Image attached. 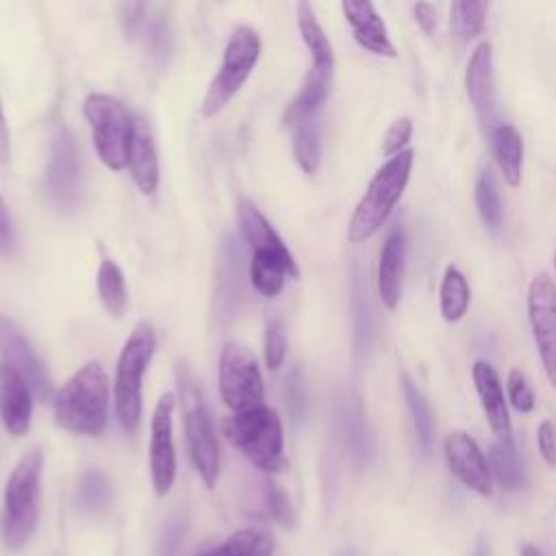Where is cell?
I'll list each match as a JSON object with an SVG mask.
<instances>
[{
  "label": "cell",
  "mask_w": 556,
  "mask_h": 556,
  "mask_svg": "<svg viewBox=\"0 0 556 556\" xmlns=\"http://www.w3.org/2000/svg\"><path fill=\"white\" fill-rule=\"evenodd\" d=\"M219 393L224 404L235 413L263 406V376L254 354L245 345H224L219 356Z\"/></svg>",
  "instance_id": "11"
},
{
  "label": "cell",
  "mask_w": 556,
  "mask_h": 556,
  "mask_svg": "<svg viewBox=\"0 0 556 556\" xmlns=\"http://www.w3.org/2000/svg\"><path fill=\"white\" fill-rule=\"evenodd\" d=\"M46 191L61 213H74L83 200V165L80 152L67 130H59L52 139L46 167Z\"/></svg>",
  "instance_id": "12"
},
{
  "label": "cell",
  "mask_w": 556,
  "mask_h": 556,
  "mask_svg": "<svg viewBox=\"0 0 556 556\" xmlns=\"http://www.w3.org/2000/svg\"><path fill=\"white\" fill-rule=\"evenodd\" d=\"M476 206H478V213H480V219L484 222V226L491 232H497L502 226L504 211H502V198H500L495 176L489 167L480 174V178L476 182Z\"/></svg>",
  "instance_id": "33"
},
{
  "label": "cell",
  "mask_w": 556,
  "mask_h": 556,
  "mask_svg": "<svg viewBox=\"0 0 556 556\" xmlns=\"http://www.w3.org/2000/svg\"><path fill=\"white\" fill-rule=\"evenodd\" d=\"M122 22L126 35L132 41H139L150 54L163 56V52L167 50V22L163 20V15L154 13V7L124 4Z\"/></svg>",
  "instance_id": "21"
},
{
  "label": "cell",
  "mask_w": 556,
  "mask_h": 556,
  "mask_svg": "<svg viewBox=\"0 0 556 556\" xmlns=\"http://www.w3.org/2000/svg\"><path fill=\"white\" fill-rule=\"evenodd\" d=\"M506 393H508V400L513 404L515 410L519 413H530L534 408V391L530 389L526 376L519 371V369H510L508 371V378H506Z\"/></svg>",
  "instance_id": "35"
},
{
  "label": "cell",
  "mask_w": 556,
  "mask_h": 556,
  "mask_svg": "<svg viewBox=\"0 0 556 556\" xmlns=\"http://www.w3.org/2000/svg\"><path fill=\"white\" fill-rule=\"evenodd\" d=\"M413 150L406 148L400 154L387 159L374 178L369 180L363 198L358 200L350 224H348V239L352 243H361L369 239L374 232L380 230V226L387 222L391 211L395 208L397 200L402 198L410 169H413Z\"/></svg>",
  "instance_id": "5"
},
{
  "label": "cell",
  "mask_w": 556,
  "mask_h": 556,
  "mask_svg": "<svg viewBox=\"0 0 556 556\" xmlns=\"http://www.w3.org/2000/svg\"><path fill=\"white\" fill-rule=\"evenodd\" d=\"M465 89L469 104L482 126V132L489 137L502 122L497 119V93L493 76V48L489 41H480L465 70Z\"/></svg>",
  "instance_id": "14"
},
{
  "label": "cell",
  "mask_w": 556,
  "mask_h": 556,
  "mask_svg": "<svg viewBox=\"0 0 556 556\" xmlns=\"http://www.w3.org/2000/svg\"><path fill=\"white\" fill-rule=\"evenodd\" d=\"M521 556H543V552H541L536 545L526 543V545L521 547Z\"/></svg>",
  "instance_id": "42"
},
{
  "label": "cell",
  "mask_w": 556,
  "mask_h": 556,
  "mask_svg": "<svg viewBox=\"0 0 556 556\" xmlns=\"http://www.w3.org/2000/svg\"><path fill=\"white\" fill-rule=\"evenodd\" d=\"M486 2H469V0H458L450 9V24L452 33L458 41H471L476 39L486 22Z\"/></svg>",
  "instance_id": "32"
},
{
  "label": "cell",
  "mask_w": 556,
  "mask_h": 556,
  "mask_svg": "<svg viewBox=\"0 0 556 556\" xmlns=\"http://www.w3.org/2000/svg\"><path fill=\"white\" fill-rule=\"evenodd\" d=\"M491 150L495 156V163L510 187H519L521 182V169H523V139L519 130L510 124H500L491 135Z\"/></svg>",
  "instance_id": "24"
},
{
  "label": "cell",
  "mask_w": 556,
  "mask_h": 556,
  "mask_svg": "<svg viewBox=\"0 0 556 556\" xmlns=\"http://www.w3.org/2000/svg\"><path fill=\"white\" fill-rule=\"evenodd\" d=\"M413 15L417 20V26L426 33L432 35L437 28V9L430 2H417L413 4Z\"/></svg>",
  "instance_id": "40"
},
{
  "label": "cell",
  "mask_w": 556,
  "mask_h": 556,
  "mask_svg": "<svg viewBox=\"0 0 556 556\" xmlns=\"http://www.w3.org/2000/svg\"><path fill=\"white\" fill-rule=\"evenodd\" d=\"M410 135H413V122L410 117H397L384 132V139H382V154L387 159L400 154L402 150H406L408 141H410Z\"/></svg>",
  "instance_id": "37"
},
{
  "label": "cell",
  "mask_w": 556,
  "mask_h": 556,
  "mask_svg": "<svg viewBox=\"0 0 556 556\" xmlns=\"http://www.w3.org/2000/svg\"><path fill=\"white\" fill-rule=\"evenodd\" d=\"M128 169H130V176L141 193L152 195L156 191V187H159L156 148L152 141V132L141 117L135 119V137H132V146H130Z\"/></svg>",
  "instance_id": "23"
},
{
  "label": "cell",
  "mask_w": 556,
  "mask_h": 556,
  "mask_svg": "<svg viewBox=\"0 0 556 556\" xmlns=\"http://www.w3.org/2000/svg\"><path fill=\"white\" fill-rule=\"evenodd\" d=\"M0 352L4 358V365H9L13 371L22 376V380L28 384L30 393L39 400H48L52 384L50 376L46 374L43 363L30 348L24 332L17 328V324L4 315H0Z\"/></svg>",
  "instance_id": "16"
},
{
  "label": "cell",
  "mask_w": 556,
  "mask_h": 556,
  "mask_svg": "<svg viewBox=\"0 0 556 556\" xmlns=\"http://www.w3.org/2000/svg\"><path fill=\"white\" fill-rule=\"evenodd\" d=\"M7 159H9V128H7V119L0 104V165L7 163Z\"/></svg>",
  "instance_id": "41"
},
{
  "label": "cell",
  "mask_w": 556,
  "mask_h": 556,
  "mask_svg": "<svg viewBox=\"0 0 556 556\" xmlns=\"http://www.w3.org/2000/svg\"><path fill=\"white\" fill-rule=\"evenodd\" d=\"M174 395L165 393L154 406L150 421V476L159 497L167 495L176 480V447L172 437Z\"/></svg>",
  "instance_id": "15"
},
{
  "label": "cell",
  "mask_w": 556,
  "mask_h": 556,
  "mask_svg": "<svg viewBox=\"0 0 556 556\" xmlns=\"http://www.w3.org/2000/svg\"><path fill=\"white\" fill-rule=\"evenodd\" d=\"M83 113L91 128L93 148L100 161L115 172L128 167L135 137V119L128 109L117 98L93 91L85 98Z\"/></svg>",
  "instance_id": "7"
},
{
  "label": "cell",
  "mask_w": 556,
  "mask_h": 556,
  "mask_svg": "<svg viewBox=\"0 0 556 556\" xmlns=\"http://www.w3.org/2000/svg\"><path fill=\"white\" fill-rule=\"evenodd\" d=\"M337 556H354L352 552H341V554H337Z\"/></svg>",
  "instance_id": "43"
},
{
  "label": "cell",
  "mask_w": 556,
  "mask_h": 556,
  "mask_svg": "<svg viewBox=\"0 0 556 556\" xmlns=\"http://www.w3.org/2000/svg\"><path fill=\"white\" fill-rule=\"evenodd\" d=\"M287 356V334L280 321H269L265 328V363L269 369H278Z\"/></svg>",
  "instance_id": "36"
},
{
  "label": "cell",
  "mask_w": 556,
  "mask_h": 556,
  "mask_svg": "<svg viewBox=\"0 0 556 556\" xmlns=\"http://www.w3.org/2000/svg\"><path fill=\"white\" fill-rule=\"evenodd\" d=\"M33 393L17 371L0 363V419L2 426L13 434L22 437L30 428Z\"/></svg>",
  "instance_id": "20"
},
{
  "label": "cell",
  "mask_w": 556,
  "mask_h": 556,
  "mask_svg": "<svg viewBox=\"0 0 556 556\" xmlns=\"http://www.w3.org/2000/svg\"><path fill=\"white\" fill-rule=\"evenodd\" d=\"M402 391L413 417V426L417 432V443L421 447L424 454H428L432 450V441H434V415L432 408L426 400V395L421 393V389L410 380V378H402Z\"/></svg>",
  "instance_id": "27"
},
{
  "label": "cell",
  "mask_w": 556,
  "mask_h": 556,
  "mask_svg": "<svg viewBox=\"0 0 556 556\" xmlns=\"http://www.w3.org/2000/svg\"><path fill=\"white\" fill-rule=\"evenodd\" d=\"M15 237H13V224H11V215L9 208L0 195V254H9L13 250Z\"/></svg>",
  "instance_id": "39"
},
{
  "label": "cell",
  "mask_w": 556,
  "mask_h": 556,
  "mask_svg": "<svg viewBox=\"0 0 556 556\" xmlns=\"http://www.w3.org/2000/svg\"><path fill=\"white\" fill-rule=\"evenodd\" d=\"M263 506H265V513L280 526L285 528H291L293 521H295V510L289 502V497L271 482V480H265L263 482Z\"/></svg>",
  "instance_id": "34"
},
{
  "label": "cell",
  "mask_w": 556,
  "mask_h": 556,
  "mask_svg": "<svg viewBox=\"0 0 556 556\" xmlns=\"http://www.w3.org/2000/svg\"><path fill=\"white\" fill-rule=\"evenodd\" d=\"M489 469L504 491H515L523 484V463L513 441H495L491 445Z\"/></svg>",
  "instance_id": "26"
},
{
  "label": "cell",
  "mask_w": 556,
  "mask_h": 556,
  "mask_svg": "<svg viewBox=\"0 0 556 556\" xmlns=\"http://www.w3.org/2000/svg\"><path fill=\"white\" fill-rule=\"evenodd\" d=\"M528 319L543 369L556 389V282L545 271L530 280Z\"/></svg>",
  "instance_id": "13"
},
{
  "label": "cell",
  "mask_w": 556,
  "mask_h": 556,
  "mask_svg": "<svg viewBox=\"0 0 556 556\" xmlns=\"http://www.w3.org/2000/svg\"><path fill=\"white\" fill-rule=\"evenodd\" d=\"M536 445L543 460L549 467H556V426L549 419H543L536 428Z\"/></svg>",
  "instance_id": "38"
},
{
  "label": "cell",
  "mask_w": 556,
  "mask_h": 556,
  "mask_svg": "<svg viewBox=\"0 0 556 556\" xmlns=\"http://www.w3.org/2000/svg\"><path fill=\"white\" fill-rule=\"evenodd\" d=\"M298 28H300L302 41L311 52V70L298 96L287 104L285 126L289 128L295 126L298 122L315 117V113L321 109V104L328 98V91L332 85V72H334L332 46L324 28L319 26L313 9L306 2H298Z\"/></svg>",
  "instance_id": "3"
},
{
  "label": "cell",
  "mask_w": 556,
  "mask_h": 556,
  "mask_svg": "<svg viewBox=\"0 0 556 556\" xmlns=\"http://www.w3.org/2000/svg\"><path fill=\"white\" fill-rule=\"evenodd\" d=\"M156 348L154 330L148 321H139L126 339L115 369V415L126 432L139 428L141 417V378Z\"/></svg>",
  "instance_id": "8"
},
{
  "label": "cell",
  "mask_w": 556,
  "mask_h": 556,
  "mask_svg": "<svg viewBox=\"0 0 556 556\" xmlns=\"http://www.w3.org/2000/svg\"><path fill=\"white\" fill-rule=\"evenodd\" d=\"M443 454L450 471L471 491L491 495V469L476 439L465 430H452L443 441Z\"/></svg>",
  "instance_id": "17"
},
{
  "label": "cell",
  "mask_w": 556,
  "mask_h": 556,
  "mask_svg": "<svg viewBox=\"0 0 556 556\" xmlns=\"http://www.w3.org/2000/svg\"><path fill=\"white\" fill-rule=\"evenodd\" d=\"M293 128V159L300 169L313 176L321 161V139H319V124L315 117L298 122Z\"/></svg>",
  "instance_id": "29"
},
{
  "label": "cell",
  "mask_w": 556,
  "mask_h": 556,
  "mask_svg": "<svg viewBox=\"0 0 556 556\" xmlns=\"http://www.w3.org/2000/svg\"><path fill=\"white\" fill-rule=\"evenodd\" d=\"M96 285H98V295L104 304V308L113 315V317H122L126 306H128V293H126V282H124V274L117 267L115 261L104 258L98 267V276H96Z\"/></svg>",
  "instance_id": "28"
},
{
  "label": "cell",
  "mask_w": 556,
  "mask_h": 556,
  "mask_svg": "<svg viewBox=\"0 0 556 556\" xmlns=\"http://www.w3.org/2000/svg\"><path fill=\"white\" fill-rule=\"evenodd\" d=\"M41 467V450L30 447L7 478L2 504V541L9 549L24 547L37 528Z\"/></svg>",
  "instance_id": "4"
},
{
  "label": "cell",
  "mask_w": 556,
  "mask_h": 556,
  "mask_svg": "<svg viewBox=\"0 0 556 556\" xmlns=\"http://www.w3.org/2000/svg\"><path fill=\"white\" fill-rule=\"evenodd\" d=\"M111 500H113V489L109 478L98 469H87L76 484V506L83 513L98 515L109 508Z\"/></svg>",
  "instance_id": "31"
},
{
  "label": "cell",
  "mask_w": 556,
  "mask_h": 556,
  "mask_svg": "<svg viewBox=\"0 0 556 556\" xmlns=\"http://www.w3.org/2000/svg\"><path fill=\"white\" fill-rule=\"evenodd\" d=\"M239 226L245 243L252 250L250 280L252 287L265 295L274 298L285 289L289 278H298V265L280 235L271 228L267 217L250 202L241 200L237 208Z\"/></svg>",
  "instance_id": "1"
},
{
  "label": "cell",
  "mask_w": 556,
  "mask_h": 556,
  "mask_svg": "<svg viewBox=\"0 0 556 556\" xmlns=\"http://www.w3.org/2000/svg\"><path fill=\"white\" fill-rule=\"evenodd\" d=\"M404 235L402 230H393L380 250L378 261V293L382 304L393 311L402 298V276H404Z\"/></svg>",
  "instance_id": "22"
},
{
  "label": "cell",
  "mask_w": 556,
  "mask_h": 556,
  "mask_svg": "<svg viewBox=\"0 0 556 556\" xmlns=\"http://www.w3.org/2000/svg\"><path fill=\"white\" fill-rule=\"evenodd\" d=\"M271 549L274 541L269 534L254 528H243L230 534L219 547L200 556H271Z\"/></svg>",
  "instance_id": "30"
},
{
  "label": "cell",
  "mask_w": 556,
  "mask_h": 556,
  "mask_svg": "<svg viewBox=\"0 0 556 556\" xmlns=\"http://www.w3.org/2000/svg\"><path fill=\"white\" fill-rule=\"evenodd\" d=\"M471 378L480 397L482 413L489 421V428L493 430L497 441H513V424H510L508 406H506L502 382L495 367L486 361H476L471 367Z\"/></svg>",
  "instance_id": "19"
},
{
  "label": "cell",
  "mask_w": 556,
  "mask_h": 556,
  "mask_svg": "<svg viewBox=\"0 0 556 556\" xmlns=\"http://www.w3.org/2000/svg\"><path fill=\"white\" fill-rule=\"evenodd\" d=\"M554 267H556V254H554Z\"/></svg>",
  "instance_id": "44"
},
{
  "label": "cell",
  "mask_w": 556,
  "mask_h": 556,
  "mask_svg": "<svg viewBox=\"0 0 556 556\" xmlns=\"http://www.w3.org/2000/svg\"><path fill=\"white\" fill-rule=\"evenodd\" d=\"M341 11L352 28V35L361 48L376 56L395 59L397 50L393 41L389 39L387 26L382 17L378 15L376 7L367 0H345L341 2Z\"/></svg>",
  "instance_id": "18"
},
{
  "label": "cell",
  "mask_w": 556,
  "mask_h": 556,
  "mask_svg": "<svg viewBox=\"0 0 556 556\" xmlns=\"http://www.w3.org/2000/svg\"><path fill=\"white\" fill-rule=\"evenodd\" d=\"M261 54V39L252 26H237L224 48L222 65L202 100V115H217L243 87Z\"/></svg>",
  "instance_id": "10"
},
{
  "label": "cell",
  "mask_w": 556,
  "mask_h": 556,
  "mask_svg": "<svg viewBox=\"0 0 556 556\" xmlns=\"http://www.w3.org/2000/svg\"><path fill=\"white\" fill-rule=\"evenodd\" d=\"M54 421L74 434L98 437L109 421V378L100 363H85L54 395Z\"/></svg>",
  "instance_id": "2"
},
{
  "label": "cell",
  "mask_w": 556,
  "mask_h": 556,
  "mask_svg": "<svg viewBox=\"0 0 556 556\" xmlns=\"http://www.w3.org/2000/svg\"><path fill=\"white\" fill-rule=\"evenodd\" d=\"M471 302V289L463 271L454 265H447L441 278L439 306L445 321H458L465 317Z\"/></svg>",
  "instance_id": "25"
},
{
  "label": "cell",
  "mask_w": 556,
  "mask_h": 556,
  "mask_svg": "<svg viewBox=\"0 0 556 556\" xmlns=\"http://www.w3.org/2000/svg\"><path fill=\"white\" fill-rule=\"evenodd\" d=\"M178 395L182 404L185 432L193 467L198 469L204 484L213 486L219 476V445L202 391L187 367L178 369Z\"/></svg>",
  "instance_id": "9"
},
{
  "label": "cell",
  "mask_w": 556,
  "mask_h": 556,
  "mask_svg": "<svg viewBox=\"0 0 556 556\" xmlns=\"http://www.w3.org/2000/svg\"><path fill=\"white\" fill-rule=\"evenodd\" d=\"M228 441L265 473H274L285 465L282 424L274 408L256 406L235 413L226 421Z\"/></svg>",
  "instance_id": "6"
}]
</instances>
